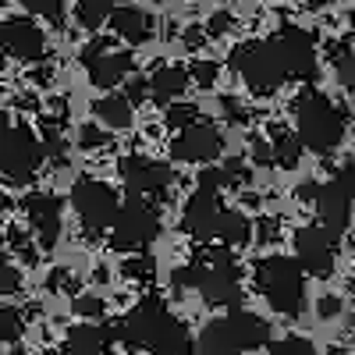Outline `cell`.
<instances>
[{
    "mask_svg": "<svg viewBox=\"0 0 355 355\" xmlns=\"http://www.w3.org/2000/svg\"><path fill=\"white\" fill-rule=\"evenodd\" d=\"M291 114H295V125H299V142H306L313 153L327 157L334 153L341 139H345V114L341 107H334L320 89H302L299 96L291 100Z\"/></svg>",
    "mask_w": 355,
    "mask_h": 355,
    "instance_id": "6da1fadb",
    "label": "cell"
},
{
    "mask_svg": "<svg viewBox=\"0 0 355 355\" xmlns=\"http://www.w3.org/2000/svg\"><path fill=\"white\" fill-rule=\"evenodd\" d=\"M256 288L266 302L284 316H299L306 309V277L302 266L288 256H266L256 263Z\"/></svg>",
    "mask_w": 355,
    "mask_h": 355,
    "instance_id": "7a4b0ae2",
    "label": "cell"
},
{
    "mask_svg": "<svg viewBox=\"0 0 355 355\" xmlns=\"http://www.w3.org/2000/svg\"><path fill=\"white\" fill-rule=\"evenodd\" d=\"M231 68L239 71V75L245 78V85L252 89V93H259V96L281 89L284 78H288L284 61H281L274 40H259V43L234 46V50H231Z\"/></svg>",
    "mask_w": 355,
    "mask_h": 355,
    "instance_id": "3957f363",
    "label": "cell"
},
{
    "mask_svg": "<svg viewBox=\"0 0 355 355\" xmlns=\"http://www.w3.org/2000/svg\"><path fill=\"white\" fill-rule=\"evenodd\" d=\"M202 299L210 306H239L242 299V281L227 249H214L210 259H199V284Z\"/></svg>",
    "mask_w": 355,
    "mask_h": 355,
    "instance_id": "277c9868",
    "label": "cell"
},
{
    "mask_svg": "<svg viewBox=\"0 0 355 355\" xmlns=\"http://www.w3.org/2000/svg\"><path fill=\"white\" fill-rule=\"evenodd\" d=\"M157 234H160L157 210H150L139 199H132L128 206H117V217L110 224V249H117V252L142 249V245L157 242Z\"/></svg>",
    "mask_w": 355,
    "mask_h": 355,
    "instance_id": "5b68a950",
    "label": "cell"
},
{
    "mask_svg": "<svg viewBox=\"0 0 355 355\" xmlns=\"http://www.w3.org/2000/svg\"><path fill=\"white\" fill-rule=\"evenodd\" d=\"M71 206H75V214L82 217L85 231H107L117 217V192L103 182H96V178H82V182H75L71 189Z\"/></svg>",
    "mask_w": 355,
    "mask_h": 355,
    "instance_id": "8992f818",
    "label": "cell"
},
{
    "mask_svg": "<svg viewBox=\"0 0 355 355\" xmlns=\"http://www.w3.org/2000/svg\"><path fill=\"white\" fill-rule=\"evenodd\" d=\"M0 171H4L8 182L25 185L33 182L36 171H40V146L33 139L28 128H11L0 142Z\"/></svg>",
    "mask_w": 355,
    "mask_h": 355,
    "instance_id": "52a82bcc",
    "label": "cell"
},
{
    "mask_svg": "<svg viewBox=\"0 0 355 355\" xmlns=\"http://www.w3.org/2000/svg\"><path fill=\"white\" fill-rule=\"evenodd\" d=\"M334 256H338V239L331 231H323L320 224L295 231V263L302 270H309L316 277H327L334 270Z\"/></svg>",
    "mask_w": 355,
    "mask_h": 355,
    "instance_id": "ba28073f",
    "label": "cell"
},
{
    "mask_svg": "<svg viewBox=\"0 0 355 355\" xmlns=\"http://www.w3.org/2000/svg\"><path fill=\"white\" fill-rule=\"evenodd\" d=\"M121 171V182L132 196H150V199H160L167 196L171 189V167L160 164V160H150V157H125L117 164Z\"/></svg>",
    "mask_w": 355,
    "mask_h": 355,
    "instance_id": "9c48e42d",
    "label": "cell"
},
{
    "mask_svg": "<svg viewBox=\"0 0 355 355\" xmlns=\"http://www.w3.org/2000/svg\"><path fill=\"white\" fill-rule=\"evenodd\" d=\"M224 150V139L214 125H185V128H178L174 142H171V153L174 160H189V164H210L214 157H220Z\"/></svg>",
    "mask_w": 355,
    "mask_h": 355,
    "instance_id": "30bf717a",
    "label": "cell"
},
{
    "mask_svg": "<svg viewBox=\"0 0 355 355\" xmlns=\"http://www.w3.org/2000/svg\"><path fill=\"white\" fill-rule=\"evenodd\" d=\"M82 61L89 68V82L100 85V89H110L117 82H125V75L132 71V57L125 50H110L107 40L89 43L85 53H82Z\"/></svg>",
    "mask_w": 355,
    "mask_h": 355,
    "instance_id": "8fae6325",
    "label": "cell"
},
{
    "mask_svg": "<svg viewBox=\"0 0 355 355\" xmlns=\"http://www.w3.org/2000/svg\"><path fill=\"white\" fill-rule=\"evenodd\" d=\"M313 202H316L320 227L331 231L334 239H341V234L348 231V217H352V189L334 178V182H327V185H316Z\"/></svg>",
    "mask_w": 355,
    "mask_h": 355,
    "instance_id": "7c38bea8",
    "label": "cell"
},
{
    "mask_svg": "<svg viewBox=\"0 0 355 355\" xmlns=\"http://www.w3.org/2000/svg\"><path fill=\"white\" fill-rule=\"evenodd\" d=\"M274 43H277V53H281L288 75H299V78L316 75V46H313V36L306 28L288 25V28H281V36Z\"/></svg>",
    "mask_w": 355,
    "mask_h": 355,
    "instance_id": "4fadbf2b",
    "label": "cell"
},
{
    "mask_svg": "<svg viewBox=\"0 0 355 355\" xmlns=\"http://www.w3.org/2000/svg\"><path fill=\"white\" fill-rule=\"evenodd\" d=\"M0 50L15 61H40L46 53V40L28 18H8L0 21Z\"/></svg>",
    "mask_w": 355,
    "mask_h": 355,
    "instance_id": "5bb4252c",
    "label": "cell"
},
{
    "mask_svg": "<svg viewBox=\"0 0 355 355\" xmlns=\"http://www.w3.org/2000/svg\"><path fill=\"white\" fill-rule=\"evenodd\" d=\"M142 348H150L153 355H192V338L185 331V323L171 316V309L164 306L157 320L150 323V334H146Z\"/></svg>",
    "mask_w": 355,
    "mask_h": 355,
    "instance_id": "9a60e30c",
    "label": "cell"
},
{
    "mask_svg": "<svg viewBox=\"0 0 355 355\" xmlns=\"http://www.w3.org/2000/svg\"><path fill=\"white\" fill-rule=\"evenodd\" d=\"M224 217V202L217 192H196L189 202H185V217H182V227L192 234V239L206 242L217 234V224Z\"/></svg>",
    "mask_w": 355,
    "mask_h": 355,
    "instance_id": "2e32d148",
    "label": "cell"
},
{
    "mask_svg": "<svg viewBox=\"0 0 355 355\" xmlns=\"http://www.w3.org/2000/svg\"><path fill=\"white\" fill-rule=\"evenodd\" d=\"M25 217L33 224L36 239L50 249L57 242V234H61V199L50 192H33L25 199Z\"/></svg>",
    "mask_w": 355,
    "mask_h": 355,
    "instance_id": "e0dca14e",
    "label": "cell"
},
{
    "mask_svg": "<svg viewBox=\"0 0 355 355\" xmlns=\"http://www.w3.org/2000/svg\"><path fill=\"white\" fill-rule=\"evenodd\" d=\"M114 334L107 327H93V323H82L75 327L64 341V355H114L110 348Z\"/></svg>",
    "mask_w": 355,
    "mask_h": 355,
    "instance_id": "ac0fdd59",
    "label": "cell"
},
{
    "mask_svg": "<svg viewBox=\"0 0 355 355\" xmlns=\"http://www.w3.org/2000/svg\"><path fill=\"white\" fill-rule=\"evenodd\" d=\"M107 18H110V28L125 43H146V40H150V33H153L150 15L139 11V8H114Z\"/></svg>",
    "mask_w": 355,
    "mask_h": 355,
    "instance_id": "d6986e66",
    "label": "cell"
},
{
    "mask_svg": "<svg viewBox=\"0 0 355 355\" xmlns=\"http://www.w3.org/2000/svg\"><path fill=\"white\" fill-rule=\"evenodd\" d=\"M227 323L234 331V341H239V352H249V348H259V345L270 341V327L249 309H234L227 316Z\"/></svg>",
    "mask_w": 355,
    "mask_h": 355,
    "instance_id": "ffe728a7",
    "label": "cell"
},
{
    "mask_svg": "<svg viewBox=\"0 0 355 355\" xmlns=\"http://www.w3.org/2000/svg\"><path fill=\"white\" fill-rule=\"evenodd\" d=\"M196 345H199L202 355H239V341H234V331H231L227 316H224V320H214V323H206Z\"/></svg>",
    "mask_w": 355,
    "mask_h": 355,
    "instance_id": "44dd1931",
    "label": "cell"
},
{
    "mask_svg": "<svg viewBox=\"0 0 355 355\" xmlns=\"http://www.w3.org/2000/svg\"><path fill=\"white\" fill-rule=\"evenodd\" d=\"M185 82H189L185 68H160L146 85H150V96H153L157 103H171L174 96L185 93Z\"/></svg>",
    "mask_w": 355,
    "mask_h": 355,
    "instance_id": "7402d4cb",
    "label": "cell"
},
{
    "mask_svg": "<svg viewBox=\"0 0 355 355\" xmlns=\"http://www.w3.org/2000/svg\"><path fill=\"white\" fill-rule=\"evenodd\" d=\"M217 239L224 245H249L252 242V220L239 210H224V217L217 224Z\"/></svg>",
    "mask_w": 355,
    "mask_h": 355,
    "instance_id": "603a6c76",
    "label": "cell"
},
{
    "mask_svg": "<svg viewBox=\"0 0 355 355\" xmlns=\"http://www.w3.org/2000/svg\"><path fill=\"white\" fill-rule=\"evenodd\" d=\"M96 117L103 125H110V128H128L132 125V103L125 100V96H103V100H96Z\"/></svg>",
    "mask_w": 355,
    "mask_h": 355,
    "instance_id": "cb8c5ba5",
    "label": "cell"
},
{
    "mask_svg": "<svg viewBox=\"0 0 355 355\" xmlns=\"http://www.w3.org/2000/svg\"><path fill=\"white\" fill-rule=\"evenodd\" d=\"M299 153H302V142L295 139L291 132H284V128H274V146H270V157H274L281 167H299Z\"/></svg>",
    "mask_w": 355,
    "mask_h": 355,
    "instance_id": "d4e9b609",
    "label": "cell"
},
{
    "mask_svg": "<svg viewBox=\"0 0 355 355\" xmlns=\"http://www.w3.org/2000/svg\"><path fill=\"white\" fill-rule=\"evenodd\" d=\"M110 11H114V0H78V21L85 28H96L100 21H107Z\"/></svg>",
    "mask_w": 355,
    "mask_h": 355,
    "instance_id": "484cf974",
    "label": "cell"
},
{
    "mask_svg": "<svg viewBox=\"0 0 355 355\" xmlns=\"http://www.w3.org/2000/svg\"><path fill=\"white\" fill-rule=\"evenodd\" d=\"M21 334H25V316L11 306L0 309V338H4L8 345H15V341H21Z\"/></svg>",
    "mask_w": 355,
    "mask_h": 355,
    "instance_id": "4316f807",
    "label": "cell"
},
{
    "mask_svg": "<svg viewBox=\"0 0 355 355\" xmlns=\"http://www.w3.org/2000/svg\"><path fill=\"white\" fill-rule=\"evenodd\" d=\"M21 4L28 8V15H36V18H46V21H61V18H64V8H61V0H21Z\"/></svg>",
    "mask_w": 355,
    "mask_h": 355,
    "instance_id": "83f0119b",
    "label": "cell"
},
{
    "mask_svg": "<svg viewBox=\"0 0 355 355\" xmlns=\"http://www.w3.org/2000/svg\"><path fill=\"white\" fill-rule=\"evenodd\" d=\"M270 355H316V348L306 338H281L270 345Z\"/></svg>",
    "mask_w": 355,
    "mask_h": 355,
    "instance_id": "f1b7e54d",
    "label": "cell"
},
{
    "mask_svg": "<svg viewBox=\"0 0 355 355\" xmlns=\"http://www.w3.org/2000/svg\"><path fill=\"white\" fill-rule=\"evenodd\" d=\"M167 121H171V128L196 125V121H199V107H196V103H174V107L167 110Z\"/></svg>",
    "mask_w": 355,
    "mask_h": 355,
    "instance_id": "f546056e",
    "label": "cell"
},
{
    "mask_svg": "<svg viewBox=\"0 0 355 355\" xmlns=\"http://www.w3.org/2000/svg\"><path fill=\"white\" fill-rule=\"evenodd\" d=\"M338 78H341V85L345 89H352L355 85V57H352V50L348 46H338Z\"/></svg>",
    "mask_w": 355,
    "mask_h": 355,
    "instance_id": "4dcf8cb0",
    "label": "cell"
},
{
    "mask_svg": "<svg viewBox=\"0 0 355 355\" xmlns=\"http://www.w3.org/2000/svg\"><path fill=\"white\" fill-rule=\"evenodd\" d=\"M227 185L224 167H202L199 171V192H220Z\"/></svg>",
    "mask_w": 355,
    "mask_h": 355,
    "instance_id": "1f68e13d",
    "label": "cell"
},
{
    "mask_svg": "<svg viewBox=\"0 0 355 355\" xmlns=\"http://www.w3.org/2000/svg\"><path fill=\"white\" fill-rule=\"evenodd\" d=\"M185 75L196 78V85H202V89H214V82H217V64H214V61H196Z\"/></svg>",
    "mask_w": 355,
    "mask_h": 355,
    "instance_id": "d6a6232c",
    "label": "cell"
},
{
    "mask_svg": "<svg viewBox=\"0 0 355 355\" xmlns=\"http://www.w3.org/2000/svg\"><path fill=\"white\" fill-rule=\"evenodd\" d=\"M18 288H21V274L15 270L11 263L0 259V295H15Z\"/></svg>",
    "mask_w": 355,
    "mask_h": 355,
    "instance_id": "836d02e7",
    "label": "cell"
},
{
    "mask_svg": "<svg viewBox=\"0 0 355 355\" xmlns=\"http://www.w3.org/2000/svg\"><path fill=\"white\" fill-rule=\"evenodd\" d=\"M78 146H82V150H96V146H107V135H103L96 125H85V128L78 132Z\"/></svg>",
    "mask_w": 355,
    "mask_h": 355,
    "instance_id": "e575fe53",
    "label": "cell"
},
{
    "mask_svg": "<svg viewBox=\"0 0 355 355\" xmlns=\"http://www.w3.org/2000/svg\"><path fill=\"white\" fill-rule=\"evenodd\" d=\"M199 284V263H189L182 270H174V288H196Z\"/></svg>",
    "mask_w": 355,
    "mask_h": 355,
    "instance_id": "d590c367",
    "label": "cell"
},
{
    "mask_svg": "<svg viewBox=\"0 0 355 355\" xmlns=\"http://www.w3.org/2000/svg\"><path fill=\"white\" fill-rule=\"evenodd\" d=\"M146 96H150V85H146V78H132L128 89H125V100L135 107V103H142Z\"/></svg>",
    "mask_w": 355,
    "mask_h": 355,
    "instance_id": "8d00e7d4",
    "label": "cell"
},
{
    "mask_svg": "<svg viewBox=\"0 0 355 355\" xmlns=\"http://www.w3.org/2000/svg\"><path fill=\"white\" fill-rule=\"evenodd\" d=\"M125 274H128V277H139V281H146V277L153 274V263L146 259V256H142V259H128V263H125Z\"/></svg>",
    "mask_w": 355,
    "mask_h": 355,
    "instance_id": "74e56055",
    "label": "cell"
},
{
    "mask_svg": "<svg viewBox=\"0 0 355 355\" xmlns=\"http://www.w3.org/2000/svg\"><path fill=\"white\" fill-rule=\"evenodd\" d=\"M224 114H227V121H234V125H242V121H249V114H245V107H242L239 100H231V96H224Z\"/></svg>",
    "mask_w": 355,
    "mask_h": 355,
    "instance_id": "f35d334b",
    "label": "cell"
},
{
    "mask_svg": "<svg viewBox=\"0 0 355 355\" xmlns=\"http://www.w3.org/2000/svg\"><path fill=\"white\" fill-rule=\"evenodd\" d=\"M227 28H231V15L227 11H217L210 21H206V33L210 36H220V33H227Z\"/></svg>",
    "mask_w": 355,
    "mask_h": 355,
    "instance_id": "ab89813d",
    "label": "cell"
},
{
    "mask_svg": "<svg viewBox=\"0 0 355 355\" xmlns=\"http://www.w3.org/2000/svg\"><path fill=\"white\" fill-rule=\"evenodd\" d=\"M75 309H78L82 316H103V302H100V299H78Z\"/></svg>",
    "mask_w": 355,
    "mask_h": 355,
    "instance_id": "60d3db41",
    "label": "cell"
},
{
    "mask_svg": "<svg viewBox=\"0 0 355 355\" xmlns=\"http://www.w3.org/2000/svg\"><path fill=\"white\" fill-rule=\"evenodd\" d=\"M338 309H341L338 299H323V302H320V316H338Z\"/></svg>",
    "mask_w": 355,
    "mask_h": 355,
    "instance_id": "b9f144b4",
    "label": "cell"
},
{
    "mask_svg": "<svg viewBox=\"0 0 355 355\" xmlns=\"http://www.w3.org/2000/svg\"><path fill=\"white\" fill-rule=\"evenodd\" d=\"M295 196H299V199H313V196H316V185H313V182H306L302 189H295Z\"/></svg>",
    "mask_w": 355,
    "mask_h": 355,
    "instance_id": "7bdbcfd3",
    "label": "cell"
},
{
    "mask_svg": "<svg viewBox=\"0 0 355 355\" xmlns=\"http://www.w3.org/2000/svg\"><path fill=\"white\" fill-rule=\"evenodd\" d=\"M11 132V121H8V117L4 114H0V142H4V135Z\"/></svg>",
    "mask_w": 355,
    "mask_h": 355,
    "instance_id": "ee69618b",
    "label": "cell"
},
{
    "mask_svg": "<svg viewBox=\"0 0 355 355\" xmlns=\"http://www.w3.org/2000/svg\"><path fill=\"white\" fill-rule=\"evenodd\" d=\"M0 252H4V231H0Z\"/></svg>",
    "mask_w": 355,
    "mask_h": 355,
    "instance_id": "f6af8a7d",
    "label": "cell"
},
{
    "mask_svg": "<svg viewBox=\"0 0 355 355\" xmlns=\"http://www.w3.org/2000/svg\"><path fill=\"white\" fill-rule=\"evenodd\" d=\"M309 4H323V0H309Z\"/></svg>",
    "mask_w": 355,
    "mask_h": 355,
    "instance_id": "bcb514c9",
    "label": "cell"
}]
</instances>
